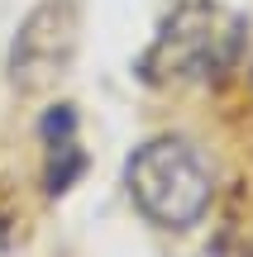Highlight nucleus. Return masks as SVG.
<instances>
[{
	"label": "nucleus",
	"mask_w": 253,
	"mask_h": 257,
	"mask_svg": "<svg viewBox=\"0 0 253 257\" xmlns=\"http://www.w3.org/2000/svg\"><path fill=\"white\" fill-rule=\"evenodd\" d=\"M43 143H48V191L62 195L67 186L81 176V167H86L81 148H76V114H72V105H57V110L43 119Z\"/></svg>",
	"instance_id": "obj_3"
},
{
	"label": "nucleus",
	"mask_w": 253,
	"mask_h": 257,
	"mask_svg": "<svg viewBox=\"0 0 253 257\" xmlns=\"http://www.w3.org/2000/svg\"><path fill=\"white\" fill-rule=\"evenodd\" d=\"M134 205L162 229H191L210 210V172L187 138H153L124 162Z\"/></svg>",
	"instance_id": "obj_1"
},
{
	"label": "nucleus",
	"mask_w": 253,
	"mask_h": 257,
	"mask_svg": "<svg viewBox=\"0 0 253 257\" xmlns=\"http://www.w3.org/2000/svg\"><path fill=\"white\" fill-rule=\"evenodd\" d=\"M76 5L72 0H38L24 15V24L10 38V57H5V76L19 95H38L53 91L76 57Z\"/></svg>",
	"instance_id": "obj_2"
}]
</instances>
